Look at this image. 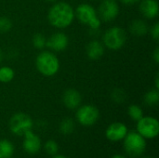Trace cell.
<instances>
[{
  "label": "cell",
  "mask_w": 159,
  "mask_h": 158,
  "mask_svg": "<svg viewBox=\"0 0 159 158\" xmlns=\"http://www.w3.org/2000/svg\"><path fill=\"white\" fill-rule=\"evenodd\" d=\"M75 8L67 2H55L48 12V20L57 29L69 27L75 20Z\"/></svg>",
  "instance_id": "1"
},
{
  "label": "cell",
  "mask_w": 159,
  "mask_h": 158,
  "mask_svg": "<svg viewBox=\"0 0 159 158\" xmlns=\"http://www.w3.org/2000/svg\"><path fill=\"white\" fill-rule=\"evenodd\" d=\"M36 70L46 77H52L60 70V61L55 53L49 50L40 52L35 59Z\"/></svg>",
  "instance_id": "2"
},
{
  "label": "cell",
  "mask_w": 159,
  "mask_h": 158,
  "mask_svg": "<svg viewBox=\"0 0 159 158\" xmlns=\"http://www.w3.org/2000/svg\"><path fill=\"white\" fill-rule=\"evenodd\" d=\"M75 17L81 23L89 26L90 30H99L101 27L102 20L98 16L97 9L90 4L82 3L78 5L75 9Z\"/></svg>",
  "instance_id": "3"
},
{
  "label": "cell",
  "mask_w": 159,
  "mask_h": 158,
  "mask_svg": "<svg viewBox=\"0 0 159 158\" xmlns=\"http://www.w3.org/2000/svg\"><path fill=\"white\" fill-rule=\"evenodd\" d=\"M127 42V33L119 26H113L107 29L102 35V44L111 50L122 48Z\"/></svg>",
  "instance_id": "4"
},
{
  "label": "cell",
  "mask_w": 159,
  "mask_h": 158,
  "mask_svg": "<svg viewBox=\"0 0 159 158\" xmlns=\"http://www.w3.org/2000/svg\"><path fill=\"white\" fill-rule=\"evenodd\" d=\"M123 141L126 153L132 157L141 156L146 150V139L137 131L128 132Z\"/></svg>",
  "instance_id": "5"
},
{
  "label": "cell",
  "mask_w": 159,
  "mask_h": 158,
  "mask_svg": "<svg viewBox=\"0 0 159 158\" xmlns=\"http://www.w3.org/2000/svg\"><path fill=\"white\" fill-rule=\"evenodd\" d=\"M34 127L33 119L25 113L14 114L8 122L9 130L17 136H23L27 131L32 130Z\"/></svg>",
  "instance_id": "6"
},
{
  "label": "cell",
  "mask_w": 159,
  "mask_h": 158,
  "mask_svg": "<svg viewBox=\"0 0 159 158\" xmlns=\"http://www.w3.org/2000/svg\"><path fill=\"white\" fill-rule=\"evenodd\" d=\"M137 132L144 139H155L159 134V122L156 117L143 116L137 121Z\"/></svg>",
  "instance_id": "7"
},
{
  "label": "cell",
  "mask_w": 159,
  "mask_h": 158,
  "mask_svg": "<svg viewBox=\"0 0 159 158\" xmlns=\"http://www.w3.org/2000/svg\"><path fill=\"white\" fill-rule=\"evenodd\" d=\"M75 117L80 125L84 127H90L99 120L100 111L92 104H85L77 108Z\"/></svg>",
  "instance_id": "8"
},
{
  "label": "cell",
  "mask_w": 159,
  "mask_h": 158,
  "mask_svg": "<svg viewBox=\"0 0 159 158\" xmlns=\"http://www.w3.org/2000/svg\"><path fill=\"white\" fill-rule=\"evenodd\" d=\"M97 13L101 20L105 22L113 21L119 15V6L116 1L102 0L99 5Z\"/></svg>",
  "instance_id": "9"
},
{
  "label": "cell",
  "mask_w": 159,
  "mask_h": 158,
  "mask_svg": "<svg viewBox=\"0 0 159 158\" xmlns=\"http://www.w3.org/2000/svg\"><path fill=\"white\" fill-rule=\"evenodd\" d=\"M69 45V37L62 32H57L52 34L47 38L46 47L55 52H61L67 48Z\"/></svg>",
  "instance_id": "10"
},
{
  "label": "cell",
  "mask_w": 159,
  "mask_h": 158,
  "mask_svg": "<svg viewBox=\"0 0 159 158\" xmlns=\"http://www.w3.org/2000/svg\"><path fill=\"white\" fill-rule=\"evenodd\" d=\"M129 130L127 126L122 122H114L110 124L105 130V137L113 142L123 141Z\"/></svg>",
  "instance_id": "11"
},
{
  "label": "cell",
  "mask_w": 159,
  "mask_h": 158,
  "mask_svg": "<svg viewBox=\"0 0 159 158\" xmlns=\"http://www.w3.org/2000/svg\"><path fill=\"white\" fill-rule=\"evenodd\" d=\"M42 147V142L38 135L33 132V130L27 131L23 135L22 148L29 155L37 154Z\"/></svg>",
  "instance_id": "12"
},
{
  "label": "cell",
  "mask_w": 159,
  "mask_h": 158,
  "mask_svg": "<svg viewBox=\"0 0 159 158\" xmlns=\"http://www.w3.org/2000/svg\"><path fill=\"white\" fill-rule=\"evenodd\" d=\"M82 102L80 92L75 88H68L62 94V102L64 106L70 110L77 109Z\"/></svg>",
  "instance_id": "13"
},
{
  "label": "cell",
  "mask_w": 159,
  "mask_h": 158,
  "mask_svg": "<svg viewBox=\"0 0 159 158\" xmlns=\"http://www.w3.org/2000/svg\"><path fill=\"white\" fill-rule=\"evenodd\" d=\"M140 11L144 18L153 20L157 17L159 5L157 0H141Z\"/></svg>",
  "instance_id": "14"
},
{
  "label": "cell",
  "mask_w": 159,
  "mask_h": 158,
  "mask_svg": "<svg viewBox=\"0 0 159 158\" xmlns=\"http://www.w3.org/2000/svg\"><path fill=\"white\" fill-rule=\"evenodd\" d=\"M104 47H105L103 46L102 42L97 39H93L89 41L86 47V53L88 58L91 61L100 60L104 54V50H105Z\"/></svg>",
  "instance_id": "15"
},
{
  "label": "cell",
  "mask_w": 159,
  "mask_h": 158,
  "mask_svg": "<svg viewBox=\"0 0 159 158\" xmlns=\"http://www.w3.org/2000/svg\"><path fill=\"white\" fill-rule=\"evenodd\" d=\"M129 31L135 36H143L149 31L147 23L143 20H134L129 24Z\"/></svg>",
  "instance_id": "16"
},
{
  "label": "cell",
  "mask_w": 159,
  "mask_h": 158,
  "mask_svg": "<svg viewBox=\"0 0 159 158\" xmlns=\"http://www.w3.org/2000/svg\"><path fill=\"white\" fill-rule=\"evenodd\" d=\"M14 145L8 140H0V158L11 157L14 154Z\"/></svg>",
  "instance_id": "17"
},
{
  "label": "cell",
  "mask_w": 159,
  "mask_h": 158,
  "mask_svg": "<svg viewBox=\"0 0 159 158\" xmlns=\"http://www.w3.org/2000/svg\"><path fill=\"white\" fill-rule=\"evenodd\" d=\"M75 122L72 118H64L59 125V130L63 135H70L75 130Z\"/></svg>",
  "instance_id": "18"
},
{
  "label": "cell",
  "mask_w": 159,
  "mask_h": 158,
  "mask_svg": "<svg viewBox=\"0 0 159 158\" xmlns=\"http://www.w3.org/2000/svg\"><path fill=\"white\" fill-rule=\"evenodd\" d=\"M15 76L14 70L9 66H2L0 67V82L4 84H7L13 80Z\"/></svg>",
  "instance_id": "19"
},
{
  "label": "cell",
  "mask_w": 159,
  "mask_h": 158,
  "mask_svg": "<svg viewBox=\"0 0 159 158\" xmlns=\"http://www.w3.org/2000/svg\"><path fill=\"white\" fill-rule=\"evenodd\" d=\"M143 101L145 102V104H147L148 106H156L157 105L159 102V90L155 88V89H151L148 92H146V94L143 97Z\"/></svg>",
  "instance_id": "20"
},
{
  "label": "cell",
  "mask_w": 159,
  "mask_h": 158,
  "mask_svg": "<svg viewBox=\"0 0 159 158\" xmlns=\"http://www.w3.org/2000/svg\"><path fill=\"white\" fill-rule=\"evenodd\" d=\"M128 115L132 120L137 122L143 116V111L141 106L137 104H131L128 108Z\"/></svg>",
  "instance_id": "21"
},
{
  "label": "cell",
  "mask_w": 159,
  "mask_h": 158,
  "mask_svg": "<svg viewBox=\"0 0 159 158\" xmlns=\"http://www.w3.org/2000/svg\"><path fill=\"white\" fill-rule=\"evenodd\" d=\"M32 43H33V46L36 49H43L46 47V44H47V37L43 34L37 33L33 36Z\"/></svg>",
  "instance_id": "22"
},
{
  "label": "cell",
  "mask_w": 159,
  "mask_h": 158,
  "mask_svg": "<svg viewBox=\"0 0 159 158\" xmlns=\"http://www.w3.org/2000/svg\"><path fill=\"white\" fill-rule=\"evenodd\" d=\"M44 150H45V152L48 155L53 156H55V155L58 154V152H59V145H58V143L55 141L49 140V141H48V142H45V144H44Z\"/></svg>",
  "instance_id": "23"
},
{
  "label": "cell",
  "mask_w": 159,
  "mask_h": 158,
  "mask_svg": "<svg viewBox=\"0 0 159 158\" xmlns=\"http://www.w3.org/2000/svg\"><path fill=\"white\" fill-rule=\"evenodd\" d=\"M111 98H112L113 102H115L116 103H122L126 100V93L121 88H115L112 91Z\"/></svg>",
  "instance_id": "24"
},
{
  "label": "cell",
  "mask_w": 159,
  "mask_h": 158,
  "mask_svg": "<svg viewBox=\"0 0 159 158\" xmlns=\"http://www.w3.org/2000/svg\"><path fill=\"white\" fill-rule=\"evenodd\" d=\"M12 28V21L7 17H0V33L6 34Z\"/></svg>",
  "instance_id": "25"
},
{
  "label": "cell",
  "mask_w": 159,
  "mask_h": 158,
  "mask_svg": "<svg viewBox=\"0 0 159 158\" xmlns=\"http://www.w3.org/2000/svg\"><path fill=\"white\" fill-rule=\"evenodd\" d=\"M150 34L151 36L153 37L154 40L158 41L159 39V22H156L150 29Z\"/></svg>",
  "instance_id": "26"
},
{
  "label": "cell",
  "mask_w": 159,
  "mask_h": 158,
  "mask_svg": "<svg viewBox=\"0 0 159 158\" xmlns=\"http://www.w3.org/2000/svg\"><path fill=\"white\" fill-rule=\"evenodd\" d=\"M152 58L154 60V61L157 64L159 63V47H157L154 52H153V55H152Z\"/></svg>",
  "instance_id": "27"
},
{
  "label": "cell",
  "mask_w": 159,
  "mask_h": 158,
  "mask_svg": "<svg viewBox=\"0 0 159 158\" xmlns=\"http://www.w3.org/2000/svg\"><path fill=\"white\" fill-rule=\"evenodd\" d=\"M123 4L127 5V6H131V5H135L139 2H141V0H121Z\"/></svg>",
  "instance_id": "28"
},
{
  "label": "cell",
  "mask_w": 159,
  "mask_h": 158,
  "mask_svg": "<svg viewBox=\"0 0 159 158\" xmlns=\"http://www.w3.org/2000/svg\"><path fill=\"white\" fill-rule=\"evenodd\" d=\"M155 85H156V88H157V89H158V90H159V77H158V74H157V76H156V80H155Z\"/></svg>",
  "instance_id": "29"
},
{
  "label": "cell",
  "mask_w": 159,
  "mask_h": 158,
  "mask_svg": "<svg viewBox=\"0 0 159 158\" xmlns=\"http://www.w3.org/2000/svg\"><path fill=\"white\" fill-rule=\"evenodd\" d=\"M52 158H68L66 157V156H62V155H55V156H53Z\"/></svg>",
  "instance_id": "30"
},
{
  "label": "cell",
  "mask_w": 159,
  "mask_h": 158,
  "mask_svg": "<svg viewBox=\"0 0 159 158\" xmlns=\"http://www.w3.org/2000/svg\"><path fill=\"white\" fill-rule=\"evenodd\" d=\"M111 158H127L126 156H122V155H115V156H113Z\"/></svg>",
  "instance_id": "31"
},
{
  "label": "cell",
  "mask_w": 159,
  "mask_h": 158,
  "mask_svg": "<svg viewBox=\"0 0 159 158\" xmlns=\"http://www.w3.org/2000/svg\"><path fill=\"white\" fill-rule=\"evenodd\" d=\"M2 61H3V51H2V49L0 48V63H1Z\"/></svg>",
  "instance_id": "32"
},
{
  "label": "cell",
  "mask_w": 159,
  "mask_h": 158,
  "mask_svg": "<svg viewBox=\"0 0 159 158\" xmlns=\"http://www.w3.org/2000/svg\"><path fill=\"white\" fill-rule=\"evenodd\" d=\"M47 2H49V3H55L57 0H46Z\"/></svg>",
  "instance_id": "33"
},
{
  "label": "cell",
  "mask_w": 159,
  "mask_h": 158,
  "mask_svg": "<svg viewBox=\"0 0 159 158\" xmlns=\"http://www.w3.org/2000/svg\"><path fill=\"white\" fill-rule=\"evenodd\" d=\"M142 158H153V157H148V156H146V157H142Z\"/></svg>",
  "instance_id": "34"
},
{
  "label": "cell",
  "mask_w": 159,
  "mask_h": 158,
  "mask_svg": "<svg viewBox=\"0 0 159 158\" xmlns=\"http://www.w3.org/2000/svg\"><path fill=\"white\" fill-rule=\"evenodd\" d=\"M113 1H117V0H113Z\"/></svg>",
  "instance_id": "35"
},
{
  "label": "cell",
  "mask_w": 159,
  "mask_h": 158,
  "mask_svg": "<svg viewBox=\"0 0 159 158\" xmlns=\"http://www.w3.org/2000/svg\"><path fill=\"white\" fill-rule=\"evenodd\" d=\"M8 158H13V157H12V156H11V157H8Z\"/></svg>",
  "instance_id": "36"
}]
</instances>
